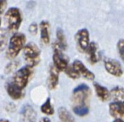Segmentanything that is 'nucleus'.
I'll list each match as a JSON object with an SVG mask.
<instances>
[{
	"mask_svg": "<svg viewBox=\"0 0 124 122\" xmlns=\"http://www.w3.org/2000/svg\"><path fill=\"white\" fill-rule=\"evenodd\" d=\"M32 74L33 68L29 65H26L15 72L12 78V81L19 87L25 89L29 83Z\"/></svg>",
	"mask_w": 124,
	"mask_h": 122,
	"instance_id": "obj_5",
	"label": "nucleus"
},
{
	"mask_svg": "<svg viewBox=\"0 0 124 122\" xmlns=\"http://www.w3.org/2000/svg\"><path fill=\"white\" fill-rule=\"evenodd\" d=\"M65 50L62 49L59 43H54L53 44V63L54 65L61 72L64 71L69 65V58L64 53Z\"/></svg>",
	"mask_w": 124,
	"mask_h": 122,
	"instance_id": "obj_4",
	"label": "nucleus"
},
{
	"mask_svg": "<svg viewBox=\"0 0 124 122\" xmlns=\"http://www.w3.org/2000/svg\"><path fill=\"white\" fill-rule=\"evenodd\" d=\"M40 37L44 44H48L50 42L49 36V23L47 21H42L39 24Z\"/></svg>",
	"mask_w": 124,
	"mask_h": 122,
	"instance_id": "obj_15",
	"label": "nucleus"
},
{
	"mask_svg": "<svg viewBox=\"0 0 124 122\" xmlns=\"http://www.w3.org/2000/svg\"><path fill=\"white\" fill-rule=\"evenodd\" d=\"M31 122H32V121H31Z\"/></svg>",
	"mask_w": 124,
	"mask_h": 122,
	"instance_id": "obj_32",
	"label": "nucleus"
},
{
	"mask_svg": "<svg viewBox=\"0 0 124 122\" xmlns=\"http://www.w3.org/2000/svg\"><path fill=\"white\" fill-rule=\"evenodd\" d=\"M5 20L10 31H18L22 22V15L21 10L16 7H11L8 9L5 12Z\"/></svg>",
	"mask_w": 124,
	"mask_h": 122,
	"instance_id": "obj_6",
	"label": "nucleus"
},
{
	"mask_svg": "<svg viewBox=\"0 0 124 122\" xmlns=\"http://www.w3.org/2000/svg\"><path fill=\"white\" fill-rule=\"evenodd\" d=\"M26 44V37L24 33H15L9 38L7 52H6L7 57L9 58H10V59L16 58L19 55V53L21 52V50H23Z\"/></svg>",
	"mask_w": 124,
	"mask_h": 122,
	"instance_id": "obj_1",
	"label": "nucleus"
},
{
	"mask_svg": "<svg viewBox=\"0 0 124 122\" xmlns=\"http://www.w3.org/2000/svg\"><path fill=\"white\" fill-rule=\"evenodd\" d=\"M0 26H1V20H0Z\"/></svg>",
	"mask_w": 124,
	"mask_h": 122,
	"instance_id": "obj_31",
	"label": "nucleus"
},
{
	"mask_svg": "<svg viewBox=\"0 0 124 122\" xmlns=\"http://www.w3.org/2000/svg\"><path fill=\"white\" fill-rule=\"evenodd\" d=\"M0 122H11V121L9 120H7V119H1V120H0Z\"/></svg>",
	"mask_w": 124,
	"mask_h": 122,
	"instance_id": "obj_30",
	"label": "nucleus"
},
{
	"mask_svg": "<svg viewBox=\"0 0 124 122\" xmlns=\"http://www.w3.org/2000/svg\"><path fill=\"white\" fill-rule=\"evenodd\" d=\"M60 72V71L54 65L50 66L49 74H48V86L50 90L56 89L57 86L59 84Z\"/></svg>",
	"mask_w": 124,
	"mask_h": 122,
	"instance_id": "obj_12",
	"label": "nucleus"
},
{
	"mask_svg": "<svg viewBox=\"0 0 124 122\" xmlns=\"http://www.w3.org/2000/svg\"><path fill=\"white\" fill-rule=\"evenodd\" d=\"M72 110L75 115H78V116H85L89 113V107H88V105L73 106Z\"/></svg>",
	"mask_w": 124,
	"mask_h": 122,
	"instance_id": "obj_20",
	"label": "nucleus"
},
{
	"mask_svg": "<svg viewBox=\"0 0 124 122\" xmlns=\"http://www.w3.org/2000/svg\"><path fill=\"white\" fill-rule=\"evenodd\" d=\"M18 65H19L18 61H15V62L9 63V64L7 66H6L5 72H6V73H10V72H12V71H16V69L17 68Z\"/></svg>",
	"mask_w": 124,
	"mask_h": 122,
	"instance_id": "obj_24",
	"label": "nucleus"
},
{
	"mask_svg": "<svg viewBox=\"0 0 124 122\" xmlns=\"http://www.w3.org/2000/svg\"><path fill=\"white\" fill-rule=\"evenodd\" d=\"M109 113L114 118L124 120V103L113 102L109 104Z\"/></svg>",
	"mask_w": 124,
	"mask_h": 122,
	"instance_id": "obj_13",
	"label": "nucleus"
},
{
	"mask_svg": "<svg viewBox=\"0 0 124 122\" xmlns=\"http://www.w3.org/2000/svg\"><path fill=\"white\" fill-rule=\"evenodd\" d=\"M116 48L120 57L124 60V39H120L117 42Z\"/></svg>",
	"mask_w": 124,
	"mask_h": 122,
	"instance_id": "obj_23",
	"label": "nucleus"
},
{
	"mask_svg": "<svg viewBox=\"0 0 124 122\" xmlns=\"http://www.w3.org/2000/svg\"><path fill=\"white\" fill-rule=\"evenodd\" d=\"M8 44V33L6 30H0V53L4 51Z\"/></svg>",
	"mask_w": 124,
	"mask_h": 122,
	"instance_id": "obj_21",
	"label": "nucleus"
},
{
	"mask_svg": "<svg viewBox=\"0 0 124 122\" xmlns=\"http://www.w3.org/2000/svg\"><path fill=\"white\" fill-rule=\"evenodd\" d=\"M56 38H57V43H59L60 47L62 48L63 50H66L67 48L68 45H67V42H66V38L65 36V33L63 31V30L58 28L56 31Z\"/></svg>",
	"mask_w": 124,
	"mask_h": 122,
	"instance_id": "obj_18",
	"label": "nucleus"
},
{
	"mask_svg": "<svg viewBox=\"0 0 124 122\" xmlns=\"http://www.w3.org/2000/svg\"><path fill=\"white\" fill-rule=\"evenodd\" d=\"M39 122H51V120L48 119V117H43Z\"/></svg>",
	"mask_w": 124,
	"mask_h": 122,
	"instance_id": "obj_28",
	"label": "nucleus"
},
{
	"mask_svg": "<svg viewBox=\"0 0 124 122\" xmlns=\"http://www.w3.org/2000/svg\"><path fill=\"white\" fill-rule=\"evenodd\" d=\"M58 115L61 122H76L74 117L65 107H60L58 108Z\"/></svg>",
	"mask_w": 124,
	"mask_h": 122,
	"instance_id": "obj_17",
	"label": "nucleus"
},
{
	"mask_svg": "<svg viewBox=\"0 0 124 122\" xmlns=\"http://www.w3.org/2000/svg\"><path fill=\"white\" fill-rule=\"evenodd\" d=\"M24 115L26 118H27L28 120H31V119H33L34 116L36 115V114H34L32 108L31 107H27L26 108H25L24 111Z\"/></svg>",
	"mask_w": 124,
	"mask_h": 122,
	"instance_id": "obj_25",
	"label": "nucleus"
},
{
	"mask_svg": "<svg viewBox=\"0 0 124 122\" xmlns=\"http://www.w3.org/2000/svg\"><path fill=\"white\" fill-rule=\"evenodd\" d=\"M93 87L98 98L102 102H106L110 98V91L105 86L100 85L98 82H93Z\"/></svg>",
	"mask_w": 124,
	"mask_h": 122,
	"instance_id": "obj_14",
	"label": "nucleus"
},
{
	"mask_svg": "<svg viewBox=\"0 0 124 122\" xmlns=\"http://www.w3.org/2000/svg\"><path fill=\"white\" fill-rule=\"evenodd\" d=\"M7 0H0V15L5 12L7 9Z\"/></svg>",
	"mask_w": 124,
	"mask_h": 122,
	"instance_id": "obj_26",
	"label": "nucleus"
},
{
	"mask_svg": "<svg viewBox=\"0 0 124 122\" xmlns=\"http://www.w3.org/2000/svg\"><path fill=\"white\" fill-rule=\"evenodd\" d=\"M104 65L105 69L111 76L115 77H121L123 75V69L122 65L119 61L114 59V58H107L104 60Z\"/></svg>",
	"mask_w": 124,
	"mask_h": 122,
	"instance_id": "obj_8",
	"label": "nucleus"
},
{
	"mask_svg": "<svg viewBox=\"0 0 124 122\" xmlns=\"http://www.w3.org/2000/svg\"><path fill=\"white\" fill-rule=\"evenodd\" d=\"M23 55L26 65L34 68L39 64L41 60V52L37 44L34 43H28L23 48Z\"/></svg>",
	"mask_w": 124,
	"mask_h": 122,
	"instance_id": "obj_2",
	"label": "nucleus"
},
{
	"mask_svg": "<svg viewBox=\"0 0 124 122\" xmlns=\"http://www.w3.org/2000/svg\"><path fill=\"white\" fill-rule=\"evenodd\" d=\"M113 122H124V120H122V119H119V118H116L115 120H113Z\"/></svg>",
	"mask_w": 124,
	"mask_h": 122,
	"instance_id": "obj_29",
	"label": "nucleus"
},
{
	"mask_svg": "<svg viewBox=\"0 0 124 122\" xmlns=\"http://www.w3.org/2000/svg\"><path fill=\"white\" fill-rule=\"evenodd\" d=\"M75 41L77 43L78 49L81 53H85L90 43L89 32L86 28H83L78 31L75 34Z\"/></svg>",
	"mask_w": 124,
	"mask_h": 122,
	"instance_id": "obj_7",
	"label": "nucleus"
},
{
	"mask_svg": "<svg viewBox=\"0 0 124 122\" xmlns=\"http://www.w3.org/2000/svg\"><path fill=\"white\" fill-rule=\"evenodd\" d=\"M71 65L76 70V71L78 73V75H79L80 76H83V78L88 80V81H93V80L95 79L94 74H93L91 71H89L82 61H80V60H78V59H76L73 61Z\"/></svg>",
	"mask_w": 124,
	"mask_h": 122,
	"instance_id": "obj_9",
	"label": "nucleus"
},
{
	"mask_svg": "<svg viewBox=\"0 0 124 122\" xmlns=\"http://www.w3.org/2000/svg\"><path fill=\"white\" fill-rule=\"evenodd\" d=\"M40 110L43 114L46 115H53L54 114V107L51 103V100L50 98H47V100L41 105L40 107Z\"/></svg>",
	"mask_w": 124,
	"mask_h": 122,
	"instance_id": "obj_19",
	"label": "nucleus"
},
{
	"mask_svg": "<svg viewBox=\"0 0 124 122\" xmlns=\"http://www.w3.org/2000/svg\"><path fill=\"white\" fill-rule=\"evenodd\" d=\"M6 92H7L9 98L14 100L21 99L25 95L24 89L16 86L12 81L6 84Z\"/></svg>",
	"mask_w": 124,
	"mask_h": 122,
	"instance_id": "obj_10",
	"label": "nucleus"
},
{
	"mask_svg": "<svg viewBox=\"0 0 124 122\" xmlns=\"http://www.w3.org/2000/svg\"><path fill=\"white\" fill-rule=\"evenodd\" d=\"M38 25H37L36 23H32V24L30 25V26H29L30 33H31L32 35L37 34V32H38Z\"/></svg>",
	"mask_w": 124,
	"mask_h": 122,
	"instance_id": "obj_27",
	"label": "nucleus"
},
{
	"mask_svg": "<svg viewBox=\"0 0 124 122\" xmlns=\"http://www.w3.org/2000/svg\"><path fill=\"white\" fill-rule=\"evenodd\" d=\"M64 72L66 73V75L68 76V77L71 78V79H78L80 77V76L78 75V73L76 71V70L73 68V66L71 65H69L67 66L66 70L64 71Z\"/></svg>",
	"mask_w": 124,
	"mask_h": 122,
	"instance_id": "obj_22",
	"label": "nucleus"
},
{
	"mask_svg": "<svg viewBox=\"0 0 124 122\" xmlns=\"http://www.w3.org/2000/svg\"><path fill=\"white\" fill-rule=\"evenodd\" d=\"M110 98L113 99L114 102L124 103V87L122 86H115L110 91Z\"/></svg>",
	"mask_w": 124,
	"mask_h": 122,
	"instance_id": "obj_16",
	"label": "nucleus"
},
{
	"mask_svg": "<svg viewBox=\"0 0 124 122\" xmlns=\"http://www.w3.org/2000/svg\"><path fill=\"white\" fill-rule=\"evenodd\" d=\"M98 45L94 42H90L88 48L86 50V54L88 56V59L92 65H94L100 60V53H99Z\"/></svg>",
	"mask_w": 124,
	"mask_h": 122,
	"instance_id": "obj_11",
	"label": "nucleus"
},
{
	"mask_svg": "<svg viewBox=\"0 0 124 122\" xmlns=\"http://www.w3.org/2000/svg\"><path fill=\"white\" fill-rule=\"evenodd\" d=\"M91 96V90L86 84H81L77 86L72 92L71 101L73 106L78 105H88L89 98Z\"/></svg>",
	"mask_w": 124,
	"mask_h": 122,
	"instance_id": "obj_3",
	"label": "nucleus"
}]
</instances>
